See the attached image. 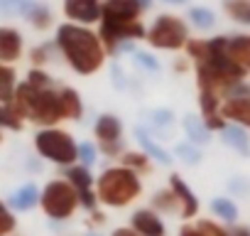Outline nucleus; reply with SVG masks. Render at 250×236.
<instances>
[{"label":"nucleus","instance_id":"1","mask_svg":"<svg viewBox=\"0 0 250 236\" xmlns=\"http://www.w3.org/2000/svg\"><path fill=\"white\" fill-rule=\"evenodd\" d=\"M226 35H216L208 40L191 37L182 49L194 67L199 94H213L218 98H228L240 84H245V71L233 64L226 49Z\"/></svg>","mask_w":250,"mask_h":236},{"label":"nucleus","instance_id":"2","mask_svg":"<svg viewBox=\"0 0 250 236\" xmlns=\"http://www.w3.org/2000/svg\"><path fill=\"white\" fill-rule=\"evenodd\" d=\"M145 0H103L96 35L108 57L120 52H135L133 42L145 40Z\"/></svg>","mask_w":250,"mask_h":236},{"label":"nucleus","instance_id":"3","mask_svg":"<svg viewBox=\"0 0 250 236\" xmlns=\"http://www.w3.org/2000/svg\"><path fill=\"white\" fill-rule=\"evenodd\" d=\"M54 47L66 62V67L79 76H93L105 67V49L93 27H81L62 23L54 32Z\"/></svg>","mask_w":250,"mask_h":236},{"label":"nucleus","instance_id":"4","mask_svg":"<svg viewBox=\"0 0 250 236\" xmlns=\"http://www.w3.org/2000/svg\"><path fill=\"white\" fill-rule=\"evenodd\" d=\"M5 106L22 123H35L37 128H57L66 121L59 84L52 89H35L25 81H18V89Z\"/></svg>","mask_w":250,"mask_h":236},{"label":"nucleus","instance_id":"5","mask_svg":"<svg viewBox=\"0 0 250 236\" xmlns=\"http://www.w3.org/2000/svg\"><path fill=\"white\" fill-rule=\"evenodd\" d=\"M93 192L96 202L108 209H128L143 194V177L120 165H110L96 177Z\"/></svg>","mask_w":250,"mask_h":236},{"label":"nucleus","instance_id":"6","mask_svg":"<svg viewBox=\"0 0 250 236\" xmlns=\"http://www.w3.org/2000/svg\"><path fill=\"white\" fill-rule=\"evenodd\" d=\"M32 145L37 155L57 167H71L79 163V143L64 128H37L32 136Z\"/></svg>","mask_w":250,"mask_h":236},{"label":"nucleus","instance_id":"7","mask_svg":"<svg viewBox=\"0 0 250 236\" xmlns=\"http://www.w3.org/2000/svg\"><path fill=\"white\" fill-rule=\"evenodd\" d=\"M189 40V23L174 13L155 15L152 25L145 30V42L157 52H182Z\"/></svg>","mask_w":250,"mask_h":236},{"label":"nucleus","instance_id":"8","mask_svg":"<svg viewBox=\"0 0 250 236\" xmlns=\"http://www.w3.org/2000/svg\"><path fill=\"white\" fill-rule=\"evenodd\" d=\"M40 209L52 221H69L79 209L76 189L64 177L49 180L44 187H40Z\"/></svg>","mask_w":250,"mask_h":236},{"label":"nucleus","instance_id":"9","mask_svg":"<svg viewBox=\"0 0 250 236\" xmlns=\"http://www.w3.org/2000/svg\"><path fill=\"white\" fill-rule=\"evenodd\" d=\"M93 138L98 155L120 158L125 153V128L118 113H101L93 123Z\"/></svg>","mask_w":250,"mask_h":236},{"label":"nucleus","instance_id":"10","mask_svg":"<svg viewBox=\"0 0 250 236\" xmlns=\"http://www.w3.org/2000/svg\"><path fill=\"white\" fill-rule=\"evenodd\" d=\"M62 177H64V180H66V182H69L74 189H76L79 207H81V209H86L88 214H91V212H96V207H98V202H96V192H93L96 177L91 175V170L76 163V165L66 167Z\"/></svg>","mask_w":250,"mask_h":236},{"label":"nucleus","instance_id":"11","mask_svg":"<svg viewBox=\"0 0 250 236\" xmlns=\"http://www.w3.org/2000/svg\"><path fill=\"white\" fill-rule=\"evenodd\" d=\"M101 5L103 0H62V13L71 25L93 27L101 20Z\"/></svg>","mask_w":250,"mask_h":236},{"label":"nucleus","instance_id":"12","mask_svg":"<svg viewBox=\"0 0 250 236\" xmlns=\"http://www.w3.org/2000/svg\"><path fill=\"white\" fill-rule=\"evenodd\" d=\"M167 187L172 189V194H174L177 202H179V219L194 221V219L199 216V209H201V202H199L196 192H194V189L187 185V180H184L182 175H177V172H172V175L167 177Z\"/></svg>","mask_w":250,"mask_h":236},{"label":"nucleus","instance_id":"13","mask_svg":"<svg viewBox=\"0 0 250 236\" xmlns=\"http://www.w3.org/2000/svg\"><path fill=\"white\" fill-rule=\"evenodd\" d=\"M221 116L226 123H233L238 128H250V94H230L221 103Z\"/></svg>","mask_w":250,"mask_h":236},{"label":"nucleus","instance_id":"14","mask_svg":"<svg viewBox=\"0 0 250 236\" xmlns=\"http://www.w3.org/2000/svg\"><path fill=\"white\" fill-rule=\"evenodd\" d=\"M25 54V35L13 25H0V62L15 67Z\"/></svg>","mask_w":250,"mask_h":236},{"label":"nucleus","instance_id":"15","mask_svg":"<svg viewBox=\"0 0 250 236\" xmlns=\"http://www.w3.org/2000/svg\"><path fill=\"white\" fill-rule=\"evenodd\" d=\"M128 226L138 234V236H167V224L165 219L152 212L150 207H140L130 214V221Z\"/></svg>","mask_w":250,"mask_h":236},{"label":"nucleus","instance_id":"16","mask_svg":"<svg viewBox=\"0 0 250 236\" xmlns=\"http://www.w3.org/2000/svg\"><path fill=\"white\" fill-rule=\"evenodd\" d=\"M226 49H228V57L233 59V64L240 67L245 74H250V35L240 32V35L228 37L226 40Z\"/></svg>","mask_w":250,"mask_h":236},{"label":"nucleus","instance_id":"17","mask_svg":"<svg viewBox=\"0 0 250 236\" xmlns=\"http://www.w3.org/2000/svg\"><path fill=\"white\" fill-rule=\"evenodd\" d=\"M8 207L13 212H32L35 207H40V187L35 182H25L20 185L10 199H8Z\"/></svg>","mask_w":250,"mask_h":236},{"label":"nucleus","instance_id":"18","mask_svg":"<svg viewBox=\"0 0 250 236\" xmlns=\"http://www.w3.org/2000/svg\"><path fill=\"white\" fill-rule=\"evenodd\" d=\"M135 138H138V143H140V150H143L150 160H155V163H160V165H172V155L152 138V133H150L145 126H138V128H135Z\"/></svg>","mask_w":250,"mask_h":236},{"label":"nucleus","instance_id":"19","mask_svg":"<svg viewBox=\"0 0 250 236\" xmlns=\"http://www.w3.org/2000/svg\"><path fill=\"white\" fill-rule=\"evenodd\" d=\"M177 236H228V229L216 219H194V221H184Z\"/></svg>","mask_w":250,"mask_h":236},{"label":"nucleus","instance_id":"20","mask_svg":"<svg viewBox=\"0 0 250 236\" xmlns=\"http://www.w3.org/2000/svg\"><path fill=\"white\" fill-rule=\"evenodd\" d=\"M118 160H120V163H118L120 167L135 172L138 177H145V175L152 172V160H150L143 150H125Z\"/></svg>","mask_w":250,"mask_h":236},{"label":"nucleus","instance_id":"21","mask_svg":"<svg viewBox=\"0 0 250 236\" xmlns=\"http://www.w3.org/2000/svg\"><path fill=\"white\" fill-rule=\"evenodd\" d=\"M62 98H64L66 121H81L83 113H86V106H83L81 94H79L74 86H62Z\"/></svg>","mask_w":250,"mask_h":236},{"label":"nucleus","instance_id":"22","mask_svg":"<svg viewBox=\"0 0 250 236\" xmlns=\"http://www.w3.org/2000/svg\"><path fill=\"white\" fill-rule=\"evenodd\" d=\"M27 23H30V27L32 30H37V32H47V30H52L54 27V13H52V8L47 5V3H35V8L30 10V15L25 18Z\"/></svg>","mask_w":250,"mask_h":236},{"label":"nucleus","instance_id":"23","mask_svg":"<svg viewBox=\"0 0 250 236\" xmlns=\"http://www.w3.org/2000/svg\"><path fill=\"white\" fill-rule=\"evenodd\" d=\"M150 209L157 212L160 216H162V214H179V202H177V197L172 194L169 187H162V189H157V192L152 194Z\"/></svg>","mask_w":250,"mask_h":236},{"label":"nucleus","instance_id":"24","mask_svg":"<svg viewBox=\"0 0 250 236\" xmlns=\"http://www.w3.org/2000/svg\"><path fill=\"white\" fill-rule=\"evenodd\" d=\"M211 214L216 216L218 224H235L238 221V207L228 197H216L211 199Z\"/></svg>","mask_w":250,"mask_h":236},{"label":"nucleus","instance_id":"25","mask_svg":"<svg viewBox=\"0 0 250 236\" xmlns=\"http://www.w3.org/2000/svg\"><path fill=\"white\" fill-rule=\"evenodd\" d=\"M18 89V69L0 62V106H5Z\"/></svg>","mask_w":250,"mask_h":236},{"label":"nucleus","instance_id":"26","mask_svg":"<svg viewBox=\"0 0 250 236\" xmlns=\"http://www.w3.org/2000/svg\"><path fill=\"white\" fill-rule=\"evenodd\" d=\"M184 133H187V138H189V143L191 145H206L211 138H208V131L204 128V123H201V118L199 116H184Z\"/></svg>","mask_w":250,"mask_h":236},{"label":"nucleus","instance_id":"27","mask_svg":"<svg viewBox=\"0 0 250 236\" xmlns=\"http://www.w3.org/2000/svg\"><path fill=\"white\" fill-rule=\"evenodd\" d=\"M221 133H223V143H226V145H230V148L238 150L240 155H250V141H248V136H245L243 128H238V126H226Z\"/></svg>","mask_w":250,"mask_h":236},{"label":"nucleus","instance_id":"28","mask_svg":"<svg viewBox=\"0 0 250 236\" xmlns=\"http://www.w3.org/2000/svg\"><path fill=\"white\" fill-rule=\"evenodd\" d=\"M37 0H0V18H27Z\"/></svg>","mask_w":250,"mask_h":236},{"label":"nucleus","instance_id":"29","mask_svg":"<svg viewBox=\"0 0 250 236\" xmlns=\"http://www.w3.org/2000/svg\"><path fill=\"white\" fill-rule=\"evenodd\" d=\"M223 13L240 25H250V0H223Z\"/></svg>","mask_w":250,"mask_h":236},{"label":"nucleus","instance_id":"30","mask_svg":"<svg viewBox=\"0 0 250 236\" xmlns=\"http://www.w3.org/2000/svg\"><path fill=\"white\" fill-rule=\"evenodd\" d=\"M187 20H189L196 30H201V32H208V30L216 27V13L208 10V8H191L189 15H187Z\"/></svg>","mask_w":250,"mask_h":236},{"label":"nucleus","instance_id":"31","mask_svg":"<svg viewBox=\"0 0 250 236\" xmlns=\"http://www.w3.org/2000/svg\"><path fill=\"white\" fill-rule=\"evenodd\" d=\"M54 42H42V45H35L32 49H30V62H32V67L35 69H44L52 59H54Z\"/></svg>","mask_w":250,"mask_h":236},{"label":"nucleus","instance_id":"32","mask_svg":"<svg viewBox=\"0 0 250 236\" xmlns=\"http://www.w3.org/2000/svg\"><path fill=\"white\" fill-rule=\"evenodd\" d=\"M18 231V216L8 207V202L0 199V236H10Z\"/></svg>","mask_w":250,"mask_h":236},{"label":"nucleus","instance_id":"33","mask_svg":"<svg viewBox=\"0 0 250 236\" xmlns=\"http://www.w3.org/2000/svg\"><path fill=\"white\" fill-rule=\"evenodd\" d=\"M133 64H135L138 69L147 71V74H157V71L162 69L155 54H150V52H140V49H135V52H133Z\"/></svg>","mask_w":250,"mask_h":236},{"label":"nucleus","instance_id":"34","mask_svg":"<svg viewBox=\"0 0 250 236\" xmlns=\"http://www.w3.org/2000/svg\"><path fill=\"white\" fill-rule=\"evenodd\" d=\"M25 128V123L20 118L13 116V111L8 106H0V131H13V133H20Z\"/></svg>","mask_w":250,"mask_h":236},{"label":"nucleus","instance_id":"35","mask_svg":"<svg viewBox=\"0 0 250 236\" xmlns=\"http://www.w3.org/2000/svg\"><path fill=\"white\" fill-rule=\"evenodd\" d=\"M96 160H98V148H96L91 141L79 143V165H83V167L91 170V165H93Z\"/></svg>","mask_w":250,"mask_h":236},{"label":"nucleus","instance_id":"36","mask_svg":"<svg viewBox=\"0 0 250 236\" xmlns=\"http://www.w3.org/2000/svg\"><path fill=\"white\" fill-rule=\"evenodd\" d=\"M150 116H152V126L160 128V131H167V128L174 126V113L169 108H155Z\"/></svg>","mask_w":250,"mask_h":236},{"label":"nucleus","instance_id":"37","mask_svg":"<svg viewBox=\"0 0 250 236\" xmlns=\"http://www.w3.org/2000/svg\"><path fill=\"white\" fill-rule=\"evenodd\" d=\"M174 153L182 155V160H184L187 165H199V163H201V153H199L196 145H191V143H182V145H177Z\"/></svg>","mask_w":250,"mask_h":236},{"label":"nucleus","instance_id":"38","mask_svg":"<svg viewBox=\"0 0 250 236\" xmlns=\"http://www.w3.org/2000/svg\"><path fill=\"white\" fill-rule=\"evenodd\" d=\"M228 236H250V226H245V224H233V226L228 229Z\"/></svg>","mask_w":250,"mask_h":236},{"label":"nucleus","instance_id":"39","mask_svg":"<svg viewBox=\"0 0 250 236\" xmlns=\"http://www.w3.org/2000/svg\"><path fill=\"white\" fill-rule=\"evenodd\" d=\"M110 236H138L130 226H115L113 231H110Z\"/></svg>","mask_w":250,"mask_h":236},{"label":"nucleus","instance_id":"40","mask_svg":"<svg viewBox=\"0 0 250 236\" xmlns=\"http://www.w3.org/2000/svg\"><path fill=\"white\" fill-rule=\"evenodd\" d=\"M172 69H174V71H179V74H184V71L189 69V59H177V62L172 64Z\"/></svg>","mask_w":250,"mask_h":236},{"label":"nucleus","instance_id":"41","mask_svg":"<svg viewBox=\"0 0 250 236\" xmlns=\"http://www.w3.org/2000/svg\"><path fill=\"white\" fill-rule=\"evenodd\" d=\"M88 216H91V224H98V226L105 221V214H103V212H98V209H96V212H91Z\"/></svg>","mask_w":250,"mask_h":236},{"label":"nucleus","instance_id":"42","mask_svg":"<svg viewBox=\"0 0 250 236\" xmlns=\"http://www.w3.org/2000/svg\"><path fill=\"white\" fill-rule=\"evenodd\" d=\"M167 5H187V0H162Z\"/></svg>","mask_w":250,"mask_h":236},{"label":"nucleus","instance_id":"43","mask_svg":"<svg viewBox=\"0 0 250 236\" xmlns=\"http://www.w3.org/2000/svg\"><path fill=\"white\" fill-rule=\"evenodd\" d=\"M10 236H20V234H10Z\"/></svg>","mask_w":250,"mask_h":236}]
</instances>
